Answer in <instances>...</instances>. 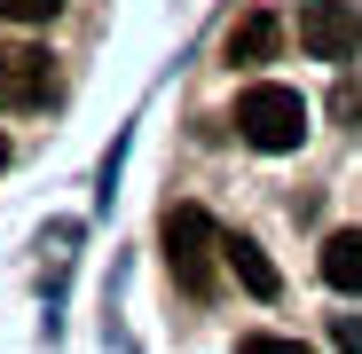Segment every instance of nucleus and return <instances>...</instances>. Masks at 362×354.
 <instances>
[{"mask_svg":"<svg viewBox=\"0 0 362 354\" xmlns=\"http://www.w3.org/2000/svg\"><path fill=\"white\" fill-rule=\"evenodd\" d=\"M236 134H245L252 150H268V158H284V150L308 142V102H299L291 87H276V79H260V87L236 95Z\"/></svg>","mask_w":362,"mask_h":354,"instance_id":"nucleus-2","label":"nucleus"},{"mask_svg":"<svg viewBox=\"0 0 362 354\" xmlns=\"http://www.w3.org/2000/svg\"><path fill=\"white\" fill-rule=\"evenodd\" d=\"M331 118H339V126H362V79H354V87H339V95H331Z\"/></svg>","mask_w":362,"mask_h":354,"instance_id":"nucleus-10","label":"nucleus"},{"mask_svg":"<svg viewBox=\"0 0 362 354\" xmlns=\"http://www.w3.org/2000/svg\"><path fill=\"white\" fill-rule=\"evenodd\" d=\"M55 102V55L32 40H0V110H40Z\"/></svg>","mask_w":362,"mask_h":354,"instance_id":"nucleus-3","label":"nucleus"},{"mask_svg":"<svg viewBox=\"0 0 362 354\" xmlns=\"http://www.w3.org/2000/svg\"><path fill=\"white\" fill-rule=\"evenodd\" d=\"M331 331H339V346H346V354H362V323H354V315H339Z\"/></svg>","mask_w":362,"mask_h":354,"instance_id":"nucleus-11","label":"nucleus"},{"mask_svg":"<svg viewBox=\"0 0 362 354\" xmlns=\"http://www.w3.org/2000/svg\"><path fill=\"white\" fill-rule=\"evenodd\" d=\"M55 8H64V0H0V16H8V24H47Z\"/></svg>","mask_w":362,"mask_h":354,"instance_id":"nucleus-9","label":"nucleus"},{"mask_svg":"<svg viewBox=\"0 0 362 354\" xmlns=\"http://www.w3.org/2000/svg\"><path fill=\"white\" fill-rule=\"evenodd\" d=\"M299 40H308L315 64H354L362 55V16L346 0H308V8H299Z\"/></svg>","mask_w":362,"mask_h":354,"instance_id":"nucleus-4","label":"nucleus"},{"mask_svg":"<svg viewBox=\"0 0 362 354\" xmlns=\"http://www.w3.org/2000/svg\"><path fill=\"white\" fill-rule=\"evenodd\" d=\"M315 268H323V283H331V291H362V228H331Z\"/></svg>","mask_w":362,"mask_h":354,"instance_id":"nucleus-6","label":"nucleus"},{"mask_svg":"<svg viewBox=\"0 0 362 354\" xmlns=\"http://www.w3.org/2000/svg\"><path fill=\"white\" fill-rule=\"evenodd\" d=\"M276 47H284V24H276L268 8H252L245 24L228 32V64H236V71H260V64H276Z\"/></svg>","mask_w":362,"mask_h":354,"instance_id":"nucleus-5","label":"nucleus"},{"mask_svg":"<svg viewBox=\"0 0 362 354\" xmlns=\"http://www.w3.org/2000/svg\"><path fill=\"white\" fill-rule=\"evenodd\" d=\"M221 260H228V236L213 228V213L205 205H165V268L189 300H213Z\"/></svg>","mask_w":362,"mask_h":354,"instance_id":"nucleus-1","label":"nucleus"},{"mask_svg":"<svg viewBox=\"0 0 362 354\" xmlns=\"http://www.w3.org/2000/svg\"><path fill=\"white\" fill-rule=\"evenodd\" d=\"M236 354H315V346H299V338H268V331H245V338H236Z\"/></svg>","mask_w":362,"mask_h":354,"instance_id":"nucleus-8","label":"nucleus"},{"mask_svg":"<svg viewBox=\"0 0 362 354\" xmlns=\"http://www.w3.org/2000/svg\"><path fill=\"white\" fill-rule=\"evenodd\" d=\"M0 165H8V142H0Z\"/></svg>","mask_w":362,"mask_h":354,"instance_id":"nucleus-12","label":"nucleus"},{"mask_svg":"<svg viewBox=\"0 0 362 354\" xmlns=\"http://www.w3.org/2000/svg\"><path fill=\"white\" fill-rule=\"evenodd\" d=\"M228 268H236V283L252 291V300H276L284 291V276H276V260L252 244V236H228Z\"/></svg>","mask_w":362,"mask_h":354,"instance_id":"nucleus-7","label":"nucleus"}]
</instances>
